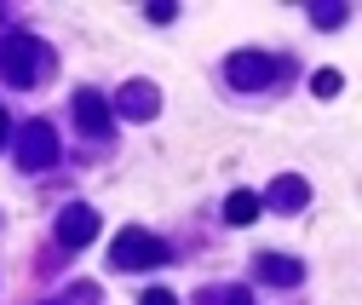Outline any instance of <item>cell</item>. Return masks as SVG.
Returning a JSON list of instances; mask_svg holds the SVG:
<instances>
[{
  "label": "cell",
  "mask_w": 362,
  "mask_h": 305,
  "mask_svg": "<svg viewBox=\"0 0 362 305\" xmlns=\"http://www.w3.org/2000/svg\"><path fill=\"white\" fill-rule=\"evenodd\" d=\"M202 305H253V294L247 288H207Z\"/></svg>",
  "instance_id": "obj_11"
},
{
  "label": "cell",
  "mask_w": 362,
  "mask_h": 305,
  "mask_svg": "<svg viewBox=\"0 0 362 305\" xmlns=\"http://www.w3.org/2000/svg\"><path fill=\"white\" fill-rule=\"evenodd\" d=\"M253 271H259L264 282H299V277H305V265H299V259H288V253H259Z\"/></svg>",
  "instance_id": "obj_9"
},
{
  "label": "cell",
  "mask_w": 362,
  "mask_h": 305,
  "mask_svg": "<svg viewBox=\"0 0 362 305\" xmlns=\"http://www.w3.org/2000/svg\"><path fill=\"white\" fill-rule=\"evenodd\" d=\"M93 236H98V207L69 202V207L58 213V248H64V253H75V248H86Z\"/></svg>",
  "instance_id": "obj_5"
},
{
  "label": "cell",
  "mask_w": 362,
  "mask_h": 305,
  "mask_svg": "<svg viewBox=\"0 0 362 305\" xmlns=\"http://www.w3.org/2000/svg\"><path fill=\"white\" fill-rule=\"evenodd\" d=\"M305 202H310V185L299 179V173H276V185L264 190V202H259V207H276V213H299Z\"/></svg>",
  "instance_id": "obj_8"
},
{
  "label": "cell",
  "mask_w": 362,
  "mask_h": 305,
  "mask_svg": "<svg viewBox=\"0 0 362 305\" xmlns=\"http://www.w3.org/2000/svg\"><path fill=\"white\" fill-rule=\"evenodd\" d=\"M310 18L322 23V29H339V23L351 18V6H310Z\"/></svg>",
  "instance_id": "obj_13"
},
{
  "label": "cell",
  "mask_w": 362,
  "mask_h": 305,
  "mask_svg": "<svg viewBox=\"0 0 362 305\" xmlns=\"http://www.w3.org/2000/svg\"><path fill=\"white\" fill-rule=\"evenodd\" d=\"M224 219H230V225H253L259 219V196L253 190H230V196H224Z\"/></svg>",
  "instance_id": "obj_10"
},
{
  "label": "cell",
  "mask_w": 362,
  "mask_h": 305,
  "mask_svg": "<svg viewBox=\"0 0 362 305\" xmlns=\"http://www.w3.org/2000/svg\"><path fill=\"white\" fill-rule=\"evenodd\" d=\"M115 104H121L127 121H156V115H161V86H150V81H127Z\"/></svg>",
  "instance_id": "obj_7"
},
{
  "label": "cell",
  "mask_w": 362,
  "mask_h": 305,
  "mask_svg": "<svg viewBox=\"0 0 362 305\" xmlns=\"http://www.w3.org/2000/svg\"><path fill=\"white\" fill-rule=\"evenodd\" d=\"M75 121H81L86 139H104L110 133V98L98 93V86H81V93H75Z\"/></svg>",
  "instance_id": "obj_6"
},
{
  "label": "cell",
  "mask_w": 362,
  "mask_h": 305,
  "mask_svg": "<svg viewBox=\"0 0 362 305\" xmlns=\"http://www.w3.org/2000/svg\"><path fill=\"white\" fill-rule=\"evenodd\" d=\"M52 161H58L52 121H29L23 133H18V167H23V173H40V167H52Z\"/></svg>",
  "instance_id": "obj_3"
},
{
  "label": "cell",
  "mask_w": 362,
  "mask_h": 305,
  "mask_svg": "<svg viewBox=\"0 0 362 305\" xmlns=\"http://www.w3.org/2000/svg\"><path fill=\"white\" fill-rule=\"evenodd\" d=\"M144 18H150V23H173V18H178V6H167V0H156V6H144Z\"/></svg>",
  "instance_id": "obj_14"
},
{
  "label": "cell",
  "mask_w": 362,
  "mask_h": 305,
  "mask_svg": "<svg viewBox=\"0 0 362 305\" xmlns=\"http://www.w3.org/2000/svg\"><path fill=\"white\" fill-rule=\"evenodd\" d=\"M6 127H12V121H6V104H0V144H6Z\"/></svg>",
  "instance_id": "obj_16"
},
{
  "label": "cell",
  "mask_w": 362,
  "mask_h": 305,
  "mask_svg": "<svg viewBox=\"0 0 362 305\" xmlns=\"http://www.w3.org/2000/svg\"><path fill=\"white\" fill-rule=\"evenodd\" d=\"M40 69H47V47L35 35H6L0 40V75H6V86H35Z\"/></svg>",
  "instance_id": "obj_2"
},
{
  "label": "cell",
  "mask_w": 362,
  "mask_h": 305,
  "mask_svg": "<svg viewBox=\"0 0 362 305\" xmlns=\"http://www.w3.org/2000/svg\"><path fill=\"white\" fill-rule=\"evenodd\" d=\"M139 305H178V299H173V294H167V288H150V294H144V299H139Z\"/></svg>",
  "instance_id": "obj_15"
},
{
  "label": "cell",
  "mask_w": 362,
  "mask_h": 305,
  "mask_svg": "<svg viewBox=\"0 0 362 305\" xmlns=\"http://www.w3.org/2000/svg\"><path fill=\"white\" fill-rule=\"evenodd\" d=\"M339 86H345V81H339V69H322V75H310V93H316V98H334Z\"/></svg>",
  "instance_id": "obj_12"
},
{
  "label": "cell",
  "mask_w": 362,
  "mask_h": 305,
  "mask_svg": "<svg viewBox=\"0 0 362 305\" xmlns=\"http://www.w3.org/2000/svg\"><path fill=\"white\" fill-rule=\"evenodd\" d=\"M288 64H276L270 52H236L230 64H224V75H230V86H242V93H259V86H270Z\"/></svg>",
  "instance_id": "obj_4"
},
{
  "label": "cell",
  "mask_w": 362,
  "mask_h": 305,
  "mask_svg": "<svg viewBox=\"0 0 362 305\" xmlns=\"http://www.w3.org/2000/svg\"><path fill=\"white\" fill-rule=\"evenodd\" d=\"M167 259H173V248H167L161 236L139 231V225H127V231L115 236V248H110V265H115V271H150V265H167Z\"/></svg>",
  "instance_id": "obj_1"
}]
</instances>
